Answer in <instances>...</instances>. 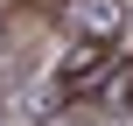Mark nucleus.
Returning a JSON list of instances; mask_svg holds the SVG:
<instances>
[{
    "label": "nucleus",
    "instance_id": "nucleus-1",
    "mask_svg": "<svg viewBox=\"0 0 133 126\" xmlns=\"http://www.w3.org/2000/svg\"><path fill=\"white\" fill-rule=\"evenodd\" d=\"M112 70H119V63H112V49H105V42H77V49L56 63V91H63V105H77V98H98Z\"/></svg>",
    "mask_w": 133,
    "mask_h": 126
},
{
    "label": "nucleus",
    "instance_id": "nucleus-4",
    "mask_svg": "<svg viewBox=\"0 0 133 126\" xmlns=\"http://www.w3.org/2000/svg\"><path fill=\"white\" fill-rule=\"evenodd\" d=\"M0 126H14V119H7V112H0Z\"/></svg>",
    "mask_w": 133,
    "mask_h": 126
},
{
    "label": "nucleus",
    "instance_id": "nucleus-2",
    "mask_svg": "<svg viewBox=\"0 0 133 126\" xmlns=\"http://www.w3.org/2000/svg\"><path fill=\"white\" fill-rule=\"evenodd\" d=\"M126 0H63V28H70V42H119L126 35Z\"/></svg>",
    "mask_w": 133,
    "mask_h": 126
},
{
    "label": "nucleus",
    "instance_id": "nucleus-3",
    "mask_svg": "<svg viewBox=\"0 0 133 126\" xmlns=\"http://www.w3.org/2000/svg\"><path fill=\"white\" fill-rule=\"evenodd\" d=\"M105 105H133V63H119L112 77H105V91H98Z\"/></svg>",
    "mask_w": 133,
    "mask_h": 126
}]
</instances>
